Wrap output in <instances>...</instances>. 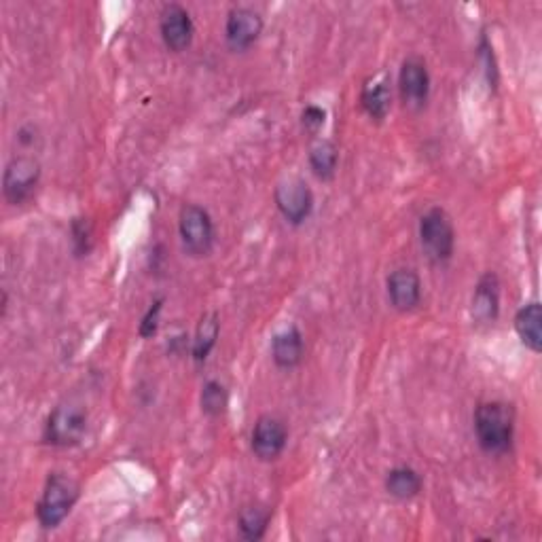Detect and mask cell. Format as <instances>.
Wrapping results in <instances>:
<instances>
[{
  "instance_id": "2",
  "label": "cell",
  "mask_w": 542,
  "mask_h": 542,
  "mask_svg": "<svg viewBox=\"0 0 542 542\" xmlns=\"http://www.w3.org/2000/svg\"><path fill=\"white\" fill-rule=\"evenodd\" d=\"M81 498V485L66 473H51L47 477L43 496L36 504V519L43 530L60 528L64 519L75 509Z\"/></svg>"
},
{
  "instance_id": "25",
  "label": "cell",
  "mask_w": 542,
  "mask_h": 542,
  "mask_svg": "<svg viewBox=\"0 0 542 542\" xmlns=\"http://www.w3.org/2000/svg\"><path fill=\"white\" fill-rule=\"evenodd\" d=\"M479 51H481V58L485 60V75H487V81H490V85L496 87V83H498V68H496V60H494V49H492L490 41H487L485 32L481 34Z\"/></svg>"
},
{
  "instance_id": "22",
  "label": "cell",
  "mask_w": 542,
  "mask_h": 542,
  "mask_svg": "<svg viewBox=\"0 0 542 542\" xmlns=\"http://www.w3.org/2000/svg\"><path fill=\"white\" fill-rule=\"evenodd\" d=\"M70 242H72V252L75 257L83 259L94 248V227L83 216H77L70 223Z\"/></svg>"
},
{
  "instance_id": "23",
  "label": "cell",
  "mask_w": 542,
  "mask_h": 542,
  "mask_svg": "<svg viewBox=\"0 0 542 542\" xmlns=\"http://www.w3.org/2000/svg\"><path fill=\"white\" fill-rule=\"evenodd\" d=\"M164 297H159L151 303V307L147 310V314L142 316V322L138 327V335L142 339H151L157 335V329H159V316H161V310H164Z\"/></svg>"
},
{
  "instance_id": "16",
  "label": "cell",
  "mask_w": 542,
  "mask_h": 542,
  "mask_svg": "<svg viewBox=\"0 0 542 542\" xmlns=\"http://www.w3.org/2000/svg\"><path fill=\"white\" fill-rule=\"evenodd\" d=\"M360 104H363L365 113L373 121H384L392 106L390 81L386 77H375L373 81H367L363 87V94H360Z\"/></svg>"
},
{
  "instance_id": "18",
  "label": "cell",
  "mask_w": 542,
  "mask_h": 542,
  "mask_svg": "<svg viewBox=\"0 0 542 542\" xmlns=\"http://www.w3.org/2000/svg\"><path fill=\"white\" fill-rule=\"evenodd\" d=\"M386 492L396 500H411L422 492L424 481L411 466H394L386 475Z\"/></svg>"
},
{
  "instance_id": "20",
  "label": "cell",
  "mask_w": 542,
  "mask_h": 542,
  "mask_svg": "<svg viewBox=\"0 0 542 542\" xmlns=\"http://www.w3.org/2000/svg\"><path fill=\"white\" fill-rule=\"evenodd\" d=\"M269 521H271L269 509L261 507V504H248V507L240 511V517H238V528H240L242 538L250 542L261 540L267 534Z\"/></svg>"
},
{
  "instance_id": "15",
  "label": "cell",
  "mask_w": 542,
  "mask_h": 542,
  "mask_svg": "<svg viewBox=\"0 0 542 542\" xmlns=\"http://www.w3.org/2000/svg\"><path fill=\"white\" fill-rule=\"evenodd\" d=\"M515 331L530 352H542V307L538 301L519 307L515 314Z\"/></svg>"
},
{
  "instance_id": "8",
  "label": "cell",
  "mask_w": 542,
  "mask_h": 542,
  "mask_svg": "<svg viewBox=\"0 0 542 542\" xmlns=\"http://www.w3.org/2000/svg\"><path fill=\"white\" fill-rule=\"evenodd\" d=\"M288 443V426L278 415L265 413L255 422L250 437L252 454H255L261 462H276L286 449Z\"/></svg>"
},
{
  "instance_id": "3",
  "label": "cell",
  "mask_w": 542,
  "mask_h": 542,
  "mask_svg": "<svg viewBox=\"0 0 542 542\" xmlns=\"http://www.w3.org/2000/svg\"><path fill=\"white\" fill-rule=\"evenodd\" d=\"M87 422H89V411L85 403L77 399H66L53 407L49 413L43 439L51 447H77L85 432H87Z\"/></svg>"
},
{
  "instance_id": "7",
  "label": "cell",
  "mask_w": 542,
  "mask_h": 542,
  "mask_svg": "<svg viewBox=\"0 0 542 542\" xmlns=\"http://www.w3.org/2000/svg\"><path fill=\"white\" fill-rule=\"evenodd\" d=\"M274 200L276 208L284 216V221L295 227L303 225L314 212V193L310 185L297 176L282 180L274 191Z\"/></svg>"
},
{
  "instance_id": "14",
  "label": "cell",
  "mask_w": 542,
  "mask_h": 542,
  "mask_svg": "<svg viewBox=\"0 0 542 542\" xmlns=\"http://www.w3.org/2000/svg\"><path fill=\"white\" fill-rule=\"evenodd\" d=\"M305 354V343H303V333L295 324H288L286 329L274 335L271 339V358L280 369L291 371L301 365Z\"/></svg>"
},
{
  "instance_id": "6",
  "label": "cell",
  "mask_w": 542,
  "mask_h": 542,
  "mask_svg": "<svg viewBox=\"0 0 542 542\" xmlns=\"http://www.w3.org/2000/svg\"><path fill=\"white\" fill-rule=\"evenodd\" d=\"M41 180V164L32 155H17L5 166L3 195L11 206H22L34 195Z\"/></svg>"
},
{
  "instance_id": "11",
  "label": "cell",
  "mask_w": 542,
  "mask_h": 542,
  "mask_svg": "<svg viewBox=\"0 0 542 542\" xmlns=\"http://www.w3.org/2000/svg\"><path fill=\"white\" fill-rule=\"evenodd\" d=\"M159 30H161V39H164L166 47L174 53L187 51L193 43V36H195V26H193L189 11L178 3H170L161 9Z\"/></svg>"
},
{
  "instance_id": "12",
  "label": "cell",
  "mask_w": 542,
  "mask_h": 542,
  "mask_svg": "<svg viewBox=\"0 0 542 542\" xmlns=\"http://www.w3.org/2000/svg\"><path fill=\"white\" fill-rule=\"evenodd\" d=\"M386 288L390 305L401 314L413 312L422 301V280L415 269L409 267L394 269L386 280Z\"/></svg>"
},
{
  "instance_id": "26",
  "label": "cell",
  "mask_w": 542,
  "mask_h": 542,
  "mask_svg": "<svg viewBox=\"0 0 542 542\" xmlns=\"http://www.w3.org/2000/svg\"><path fill=\"white\" fill-rule=\"evenodd\" d=\"M36 134H39V130H36L34 125H24V128H22L20 132H17V142H20L22 147L30 149L32 144H34V140L39 138V136H36Z\"/></svg>"
},
{
  "instance_id": "9",
  "label": "cell",
  "mask_w": 542,
  "mask_h": 542,
  "mask_svg": "<svg viewBox=\"0 0 542 542\" xmlns=\"http://www.w3.org/2000/svg\"><path fill=\"white\" fill-rule=\"evenodd\" d=\"M399 94L405 108L422 111L430 98V72L422 58L411 56L399 70Z\"/></svg>"
},
{
  "instance_id": "17",
  "label": "cell",
  "mask_w": 542,
  "mask_h": 542,
  "mask_svg": "<svg viewBox=\"0 0 542 542\" xmlns=\"http://www.w3.org/2000/svg\"><path fill=\"white\" fill-rule=\"evenodd\" d=\"M221 335V318L216 312H208L202 316L200 324H197V331L193 337V348L191 356L197 365H204L210 352L214 350L216 341H219Z\"/></svg>"
},
{
  "instance_id": "21",
  "label": "cell",
  "mask_w": 542,
  "mask_h": 542,
  "mask_svg": "<svg viewBox=\"0 0 542 542\" xmlns=\"http://www.w3.org/2000/svg\"><path fill=\"white\" fill-rule=\"evenodd\" d=\"M200 407L202 413L208 415L210 420H219L227 413L229 407V390L219 379H208V382L202 386L200 394Z\"/></svg>"
},
{
  "instance_id": "4",
  "label": "cell",
  "mask_w": 542,
  "mask_h": 542,
  "mask_svg": "<svg viewBox=\"0 0 542 542\" xmlns=\"http://www.w3.org/2000/svg\"><path fill=\"white\" fill-rule=\"evenodd\" d=\"M420 244L424 255L437 265L451 261L456 250V229L451 216L435 206L420 219Z\"/></svg>"
},
{
  "instance_id": "10",
  "label": "cell",
  "mask_w": 542,
  "mask_h": 542,
  "mask_svg": "<svg viewBox=\"0 0 542 542\" xmlns=\"http://www.w3.org/2000/svg\"><path fill=\"white\" fill-rule=\"evenodd\" d=\"M263 32V17L259 11L250 7H236L227 15L225 24V41L231 51L242 53L248 51L259 41Z\"/></svg>"
},
{
  "instance_id": "24",
  "label": "cell",
  "mask_w": 542,
  "mask_h": 542,
  "mask_svg": "<svg viewBox=\"0 0 542 542\" xmlns=\"http://www.w3.org/2000/svg\"><path fill=\"white\" fill-rule=\"evenodd\" d=\"M301 123L307 132H318L327 123V111L318 104H307L301 111Z\"/></svg>"
},
{
  "instance_id": "13",
  "label": "cell",
  "mask_w": 542,
  "mask_h": 542,
  "mask_svg": "<svg viewBox=\"0 0 542 542\" xmlns=\"http://www.w3.org/2000/svg\"><path fill=\"white\" fill-rule=\"evenodd\" d=\"M500 316V280L492 271L483 274L471 301V320L475 327H492Z\"/></svg>"
},
{
  "instance_id": "19",
  "label": "cell",
  "mask_w": 542,
  "mask_h": 542,
  "mask_svg": "<svg viewBox=\"0 0 542 542\" xmlns=\"http://www.w3.org/2000/svg\"><path fill=\"white\" fill-rule=\"evenodd\" d=\"M339 166V149L331 140H318L310 149V168L314 176L322 183H329L335 178Z\"/></svg>"
},
{
  "instance_id": "1",
  "label": "cell",
  "mask_w": 542,
  "mask_h": 542,
  "mask_svg": "<svg viewBox=\"0 0 542 542\" xmlns=\"http://www.w3.org/2000/svg\"><path fill=\"white\" fill-rule=\"evenodd\" d=\"M475 435L479 447L490 456L511 454L515 443V409L509 403H481L475 411Z\"/></svg>"
},
{
  "instance_id": "5",
  "label": "cell",
  "mask_w": 542,
  "mask_h": 542,
  "mask_svg": "<svg viewBox=\"0 0 542 542\" xmlns=\"http://www.w3.org/2000/svg\"><path fill=\"white\" fill-rule=\"evenodd\" d=\"M178 233H180V242H183V250L193 259L208 257L216 242V229H214L212 216L206 208L197 204H187L180 208Z\"/></svg>"
}]
</instances>
